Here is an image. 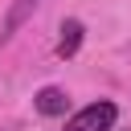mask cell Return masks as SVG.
Masks as SVG:
<instances>
[{
  "label": "cell",
  "instance_id": "obj_3",
  "mask_svg": "<svg viewBox=\"0 0 131 131\" xmlns=\"http://www.w3.org/2000/svg\"><path fill=\"white\" fill-rule=\"evenodd\" d=\"M37 4H41V0H16V4L8 8L4 25H0V41H8V37H12V33H16V29H20V25H25V20L37 12Z\"/></svg>",
  "mask_w": 131,
  "mask_h": 131
},
{
  "label": "cell",
  "instance_id": "obj_4",
  "mask_svg": "<svg viewBox=\"0 0 131 131\" xmlns=\"http://www.w3.org/2000/svg\"><path fill=\"white\" fill-rule=\"evenodd\" d=\"M82 49V20H61V37H57V57H74Z\"/></svg>",
  "mask_w": 131,
  "mask_h": 131
},
{
  "label": "cell",
  "instance_id": "obj_1",
  "mask_svg": "<svg viewBox=\"0 0 131 131\" xmlns=\"http://www.w3.org/2000/svg\"><path fill=\"white\" fill-rule=\"evenodd\" d=\"M115 119H119V106L106 102V98H98V102L82 106L78 115H70L66 119V131H111Z\"/></svg>",
  "mask_w": 131,
  "mask_h": 131
},
{
  "label": "cell",
  "instance_id": "obj_2",
  "mask_svg": "<svg viewBox=\"0 0 131 131\" xmlns=\"http://www.w3.org/2000/svg\"><path fill=\"white\" fill-rule=\"evenodd\" d=\"M33 106H37V115L57 119V115H66L70 98H66V90H61V86H41V90L33 94Z\"/></svg>",
  "mask_w": 131,
  "mask_h": 131
}]
</instances>
